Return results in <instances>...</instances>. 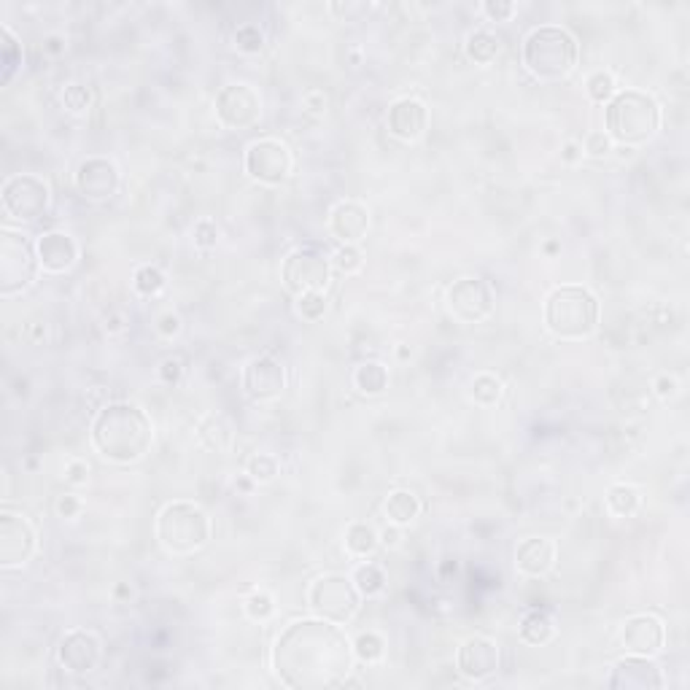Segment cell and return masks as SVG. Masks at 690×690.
Masks as SVG:
<instances>
[{
  "mask_svg": "<svg viewBox=\"0 0 690 690\" xmlns=\"http://www.w3.org/2000/svg\"><path fill=\"white\" fill-rule=\"evenodd\" d=\"M353 658V642L343 628L316 615L289 623L273 645V672L294 690L343 688Z\"/></svg>",
  "mask_w": 690,
  "mask_h": 690,
  "instance_id": "obj_1",
  "label": "cell"
},
{
  "mask_svg": "<svg viewBox=\"0 0 690 690\" xmlns=\"http://www.w3.org/2000/svg\"><path fill=\"white\" fill-rule=\"evenodd\" d=\"M90 437L103 459L135 464L149 454L154 443V426L143 407L132 402H111L98 410Z\"/></svg>",
  "mask_w": 690,
  "mask_h": 690,
  "instance_id": "obj_2",
  "label": "cell"
},
{
  "mask_svg": "<svg viewBox=\"0 0 690 690\" xmlns=\"http://www.w3.org/2000/svg\"><path fill=\"white\" fill-rule=\"evenodd\" d=\"M604 132L612 143L642 146L661 129V106L639 90H618L604 109Z\"/></svg>",
  "mask_w": 690,
  "mask_h": 690,
  "instance_id": "obj_3",
  "label": "cell"
},
{
  "mask_svg": "<svg viewBox=\"0 0 690 690\" xmlns=\"http://www.w3.org/2000/svg\"><path fill=\"white\" fill-rule=\"evenodd\" d=\"M523 65L540 81H561L567 79L577 65L580 46L577 38L559 24L534 27L523 41Z\"/></svg>",
  "mask_w": 690,
  "mask_h": 690,
  "instance_id": "obj_4",
  "label": "cell"
},
{
  "mask_svg": "<svg viewBox=\"0 0 690 690\" xmlns=\"http://www.w3.org/2000/svg\"><path fill=\"white\" fill-rule=\"evenodd\" d=\"M542 319L559 340H585L599 327V300L585 286H559L548 294Z\"/></svg>",
  "mask_w": 690,
  "mask_h": 690,
  "instance_id": "obj_5",
  "label": "cell"
},
{
  "mask_svg": "<svg viewBox=\"0 0 690 690\" xmlns=\"http://www.w3.org/2000/svg\"><path fill=\"white\" fill-rule=\"evenodd\" d=\"M157 540L173 556H189L208 545L211 518L195 502H170L157 515Z\"/></svg>",
  "mask_w": 690,
  "mask_h": 690,
  "instance_id": "obj_6",
  "label": "cell"
},
{
  "mask_svg": "<svg viewBox=\"0 0 690 690\" xmlns=\"http://www.w3.org/2000/svg\"><path fill=\"white\" fill-rule=\"evenodd\" d=\"M35 243L22 232H0V297H14L35 283L38 275Z\"/></svg>",
  "mask_w": 690,
  "mask_h": 690,
  "instance_id": "obj_7",
  "label": "cell"
},
{
  "mask_svg": "<svg viewBox=\"0 0 690 690\" xmlns=\"http://www.w3.org/2000/svg\"><path fill=\"white\" fill-rule=\"evenodd\" d=\"M361 604V593L356 590L353 580L345 575L316 577L308 588V607L316 618L345 626L356 618Z\"/></svg>",
  "mask_w": 690,
  "mask_h": 690,
  "instance_id": "obj_8",
  "label": "cell"
},
{
  "mask_svg": "<svg viewBox=\"0 0 690 690\" xmlns=\"http://www.w3.org/2000/svg\"><path fill=\"white\" fill-rule=\"evenodd\" d=\"M0 203H3V211L8 219L22 222V225L38 222L41 216H46V211L52 206V189L41 176L16 173L3 181Z\"/></svg>",
  "mask_w": 690,
  "mask_h": 690,
  "instance_id": "obj_9",
  "label": "cell"
},
{
  "mask_svg": "<svg viewBox=\"0 0 690 690\" xmlns=\"http://www.w3.org/2000/svg\"><path fill=\"white\" fill-rule=\"evenodd\" d=\"M281 278L294 297L305 292H324L332 281V259L319 245H300L286 254Z\"/></svg>",
  "mask_w": 690,
  "mask_h": 690,
  "instance_id": "obj_10",
  "label": "cell"
},
{
  "mask_svg": "<svg viewBox=\"0 0 690 690\" xmlns=\"http://www.w3.org/2000/svg\"><path fill=\"white\" fill-rule=\"evenodd\" d=\"M245 173L267 187H278L292 176V151L286 143H281L278 138H259L254 143H248L245 157H243Z\"/></svg>",
  "mask_w": 690,
  "mask_h": 690,
  "instance_id": "obj_11",
  "label": "cell"
},
{
  "mask_svg": "<svg viewBox=\"0 0 690 690\" xmlns=\"http://www.w3.org/2000/svg\"><path fill=\"white\" fill-rule=\"evenodd\" d=\"M448 313L461 324H477L491 316L494 311V292L483 278L466 275L454 281V286L446 294Z\"/></svg>",
  "mask_w": 690,
  "mask_h": 690,
  "instance_id": "obj_12",
  "label": "cell"
},
{
  "mask_svg": "<svg viewBox=\"0 0 690 690\" xmlns=\"http://www.w3.org/2000/svg\"><path fill=\"white\" fill-rule=\"evenodd\" d=\"M240 386L254 402H273L286 391V367L270 353L254 356L243 367Z\"/></svg>",
  "mask_w": 690,
  "mask_h": 690,
  "instance_id": "obj_13",
  "label": "cell"
},
{
  "mask_svg": "<svg viewBox=\"0 0 690 690\" xmlns=\"http://www.w3.org/2000/svg\"><path fill=\"white\" fill-rule=\"evenodd\" d=\"M35 548H38V540L30 521L24 515L3 510L0 513V567L11 570V567L27 564Z\"/></svg>",
  "mask_w": 690,
  "mask_h": 690,
  "instance_id": "obj_14",
  "label": "cell"
},
{
  "mask_svg": "<svg viewBox=\"0 0 690 690\" xmlns=\"http://www.w3.org/2000/svg\"><path fill=\"white\" fill-rule=\"evenodd\" d=\"M57 661L68 675H92L103 661V642L98 634L76 628L60 639Z\"/></svg>",
  "mask_w": 690,
  "mask_h": 690,
  "instance_id": "obj_15",
  "label": "cell"
},
{
  "mask_svg": "<svg viewBox=\"0 0 690 690\" xmlns=\"http://www.w3.org/2000/svg\"><path fill=\"white\" fill-rule=\"evenodd\" d=\"M216 116L227 129L254 127L262 116V98L248 84H227L216 95Z\"/></svg>",
  "mask_w": 690,
  "mask_h": 690,
  "instance_id": "obj_16",
  "label": "cell"
},
{
  "mask_svg": "<svg viewBox=\"0 0 690 690\" xmlns=\"http://www.w3.org/2000/svg\"><path fill=\"white\" fill-rule=\"evenodd\" d=\"M76 192L90 203H106L119 192L121 176L111 159L106 157H87L73 176Z\"/></svg>",
  "mask_w": 690,
  "mask_h": 690,
  "instance_id": "obj_17",
  "label": "cell"
},
{
  "mask_svg": "<svg viewBox=\"0 0 690 690\" xmlns=\"http://www.w3.org/2000/svg\"><path fill=\"white\" fill-rule=\"evenodd\" d=\"M499 645L488 637H469L456 650V669L469 683H485L499 672Z\"/></svg>",
  "mask_w": 690,
  "mask_h": 690,
  "instance_id": "obj_18",
  "label": "cell"
},
{
  "mask_svg": "<svg viewBox=\"0 0 690 690\" xmlns=\"http://www.w3.org/2000/svg\"><path fill=\"white\" fill-rule=\"evenodd\" d=\"M666 677L650 656H626L612 666L609 688L615 690H661Z\"/></svg>",
  "mask_w": 690,
  "mask_h": 690,
  "instance_id": "obj_19",
  "label": "cell"
},
{
  "mask_svg": "<svg viewBox=\"0 0 690 690\" xmlns=\"http://www.w3.org/2000/svg\"><path fill=\"white\" fill-rule=\"evenodd\" d=\"M620 642L631 656H650L656 658L666 645V626L656 615H631L623 623Z\"/></svg>",
  "mask_w": 690,
  "mask_h": 690,
  "instance_id": "obj_20",
  "label": "cell"
},
{
  "mask_svg": "<svg viewBox=\"0 0 690 690\" xmlns=\"http://www.w3.org/2000/svg\"><path fill=\"white\" fill-rule=\"evenodd\" d=\"M35 254H38V264L46 273L60 275L73 270V264L79 262V243L68 232L49 230L35 237Z\"/></svg>",
  "mask_w": 690,
  "mask_h": 690,
  "instance_id": "obj_21",
  "label": "cell"
},
{
  "mask_svg": "<svg viewBox=\"0 0 690 690\" xmlns=\"http://www.w3.org/2000/svg\"><path fill=\"white\" fill-rule=\"evenodd\" d=\"M386 127L394 138L405 140V143H413L418 140L426 127H429V109L424 101L418 98H399L388 106V114H386Z\"/></svg>",
  "mask_w": 690,
  "mask_h": 690,
  "instance_id": "obj_22",
  "label": "cell"
},
{
  "mask_svg": "<svg viewBox=\"0 0 690 690\" xmlns=\"http://www.w3.org/2000/svg\"><path fill=\"white\" fill-rule=\"evenodd\" d=\"M515 567L529 577H545L556 567V545L548 537H526L515 548Z\"/></svg>",
  "mask_w": 690,
  "mask_h": 690,
  "instance_id": "obj_23",
  "label": "cell"
},
{
  "mask_svg": "<svg viewBox=\"0 0 690 690\" xmlns=\"http://www.w3.org/2000/svg\"><path fill=\"white\" fill-rule=\"evenodd\" d=\"M330 230L343 245L345 243L356 245L369 230V211L361 203L345 200L340 206H335V211L330 216Z\"/></svg>",
  "mask_w": 690,
  "mask_h": 690,
  "instance_id": "obj_24",
  "label": "cell"
},
{
  "mask_svg": "<svg viewBox=\"0 0 690 690\" xmlns=\"http://www.w3.org/2000/svg\"><path fill=\"white\" fill-rule=\"evenodd\" d=\"M383 513H386L388 523H397L405 529L407 523H413L421 515V499L410 488H397L386 496Z\"/></svg>",
  "mask_w": 690,
  "mask_h": 690,
  "instance_id": "obj_25",
  "label": "cell"
},
{
  "mask_svg": "<svg viewBox=\"0 0 690 690\" xmlns=\"http://www.w3.org/2000/svg\"><path fill=\"white\" fill-rule=\"evenodd\" d=\"M556 631H559L556 618H553L551 612H545V609H534V612H529V615L521 620V639H523L526 645H534V647L553 642Z\"/></svg>",
  "mask_w": 690,
  "mask_h": 690,
  "instance_id": "obj_26",
  "label": "cell"
},
{
  "mask_svg": "<svg viewBox=\"0 0 690 690\" xmlns=\"http://www.w3.org/2000/svg\"><path fill=\"white\" fill-rule=\"evenodd\" d=\"M353 388L364 397H378L388 388V369L380 361H361L353 369Z\"/></svg>",
  "mask_w": 690,
  "mask_h": 690,
  "instance_id": "obj_27",
  "label": "cell"
},
{
  "mask_svg": "<svg viewBox=\"0 0 690 690\" xmlns=\"http://www.w3.org/2000/svg\"><path fill=\"white\" fill-rule=\"evenodd\" d=\"M380 548V532H375L369 523H350L345 529V551L353 559H369Z\"/></svg>",
  "mask_w": 690,
  "mask_h": 690,
  "instance_id": "obj_28",
  "label": "cell"
},
{
  "mask_svg": "<svg viewBox=\"0 0 690 690\" xmlns=\"http://www.w3.org/2000/svg\"><path fill=\"white\" fill-rule=\"evenodd\" d=\"M197 437L208 451H227L232 443V426L225 416H206L197 426Z\"/></svg>",
  "mask_w": 690,
  "mask_h": 690,
  "instance_id": "obj_29",
  "label": "cell"
},
{
  "mask_svg": "<svg viewBox=\"0 0 690 690\" xmlns=\"http://www.w3.org/2000/svg\"><path fill=\"white\" fill-rule=\"evenodd\" d=\"M642 507V494L639 488L628 485V483H618L607 491V510L615 518H631L637 510Z\"/></svg>",
  "mask_w": 690,
  "mask_h": 690,
  "instance_id": "obj_30",
  "label": "cell"
},
{
  "mask_svg": "<svg viewBox=\"0 0 690 690\" xmlns=\"http://www.w3.org/2000/svg\"><path fill=\"white\" fill-rule=\"evenodd\" d=\"M502 394H504V386H502V380H499L496 375H491V372H480V375H474L472 383H469V399H472L474 405H480V407H494V405L502 399Z\"/></svg>",
  "mask_w": 690,
  "mask_h": 690,
  "instance_id": "obj_31",
  "label": "cell"
},
{
  "mask_svg": "<svg viewBox=\"0 0 690 690\" xmlns=\"http://www.w3.org/2000/svg\"><path fill=\"white\" fill-rule=\"evenodd\" d=\"M466 54H469V60H474L477 65H488V62H494L496 54H499V38H496L494 33H488V30H474V33H469V38H466Z\"/></svg>",
  "mask_w": 690,
  "mask_h": 690,
  "instance_id": "obj_32",
  "label": "cell"
},
{
  "mask_svg": "<svg viewBox=\"0 0 690 690\" xmlns=\"http://www.w3.org/2000/svg\"><path fill=\"white\" fill-rule=\"evenodd\" d=\"M0 54H3V84H8L14 73L22 68V43L5 24L0 27Z\"/></svg>",
  "mask_w": 690,
  "mask_h": 690,
  "instance_id": "obj_33",
  "label": "cell"
},
{
  "mask_svg": "<svg viewBox=\"0 0 690 690\" xmlns=\"http://www.w3.org/2000/svg\"><path fill=\"white\" fill-rule=\"evenodd\" d=\"M353 585H356V590L361 593V596H378V593H383V588H386V572L378 567V564H369V561H364V564H359L356 570H353Z\"/></svg>",
  "mask_w": 690,
  "mask_h": 690,
  "instance_id": "obj_34",
  "label": "cell"
},
{
  "mask_svg": "<svg viewBox=\"0 0 690 690\" xmlns=\"http://www.w3.org/2000/svg\"><path fill=\"white\" fill-rule=\"evenodd\" d=\"M327 311H330V300H327L324 292H305V294H300L297 302H294V313H297L302 321H311V324L321 321V319L327 316Z\"/></svg>",
  "mask_w": 690,
  "mask_h": 690,
  "instance_id": "obj_35",
  "label": "cell"
},
{
  "mask_svg": "<svg viewBox=\"0 0 690 690\" xmlns=\"http://www.w3.org/2000/svg\"><path fill=\"white\" fill-rule=\"evenodd\" d=\"M132 286H135V292H138V294H143V297H157V294H162V292H165L168 278H165V273H162L159 267H154V264H143V267H138V270H135Z\"/></svg>",
  "mask_w": 690,
  "mask_h": 690,
  "instance_id": "obj_36",
  "label": "cell"
},
{
  "mask_svg": "<svg viewBox=\"0 0 690 690\" xmlns=\"http://www.w3.org/2000/svg\"><path fill=\"white\" fill-rule=\"evenodd\" d=\"M353 656L364 664H378L383 656H386V642L380 634L375 631H367V634H359L356 642H353Z\"/></svg>",
  "mask_w": 690,
  "mask_h": 690,
  "instance_id": "obj_37",
  "label": "cell"
},
{
  "mask_svg": "<svg viewBox=\"0 0 690 690\" xmlns=\"http://www.w3.org/2000/svg\"><path fill=\"white\" fill-rule=\"evenodd\" d=\"M585 92L593 103H609L618 92V84H615V76L607 73V71H596L588 76L585 81Z\"/></svg>",
  "mask_w": 690,
  "mask_h": 690,
  "instance_id": "obj_38",
  "label": "cell"
},
{
  "mask_svg": "<svg viewBox=\"0 0 690 690\" xmlns=\"http://www.w3.org/2000/svg\"><path fill=\"white\" fill-rule=\"evenodd\" d=\"M245 474L254 483H273L278 477V461H275V456H267V454H254L245 464Z\"/></svg>",
  "mask_w": 690,
  "mask_h": 690,
  "instance_id": "obj_39",
  "label": "cell"
},
{
  "mask_svg": "<svg viewBox=\"0 0 690 690\" xmlns=\"http://www.w3.org/2000/svg\"><path fill=\"white\" fill-rule=\"evenodd\" d=\"M361 264H364V254L359 251V245H340L335 254H332V270H338V273H343V275H353V273H359L361 270Z\"/></svg>",
  "mask_w": 690,
  "mask_h": 690,
  "instance_id": "obj_40",
  "label": "cell"
},
{
  "mask_svg": "<svg viewBox=\"0 0 690 690\" xmlns=\"http://www.w3.org/2000/svg\"><path fill=\"white\" fill-rule=\"evenodd\" d=\"M235 46L245 54H256L264 49V33L256 24H240L235 30Z\"/></svg>",
  "mask_w": 690,
  "mask_h": 690,
  "instance_id": "obj_41",
  "label": "cell"
},
{
  "mask_svg": "<svg viewBox=\"0 0 690 690\" xmlns=\"http://www.w3.org/2000/svg\"><path fill=\"white\" fill-rule=\"evenodd\" d=\"M62 106L71 111V114H84L90 111L92 106V92L84 87V84H68L62 90Z\"/></svg>",
  "mask_w": 690,
  "mask_h": 690,
  "instance_id": "obj_42",
  "label": "cell"
},
{
  "mask_svg": "<svg viewBox=\"0 0 690 690\" xmlns=\"http://www.w3.org/2000/svg\"><path fill=\"white\" fill-rule=\"evenodd\" d=\"M273 612H275V601H273V596H270V593L256 590V593H251V596L245 599V615H248L251 620L264 623V620H270V618H273Z\"/></svg>",
  "mask_w": 690,
  "mask_h": 690,
  "instance_id": "obj_43",
  "label": "cell"
},
{
  "mask_svg": "<svg viewBox=\"0 0 690 690\" xmlns=\"http://www.w3.org/2000/svg\"><path fill=\"white\" fill-rule=\"evenodd\" d=\"M612 151V140L604 129H593L585 135V143H582V154H590V157H607Z\"/></svg>",
  "mask_w": 690,
  "mask_h": 690,
  "instance_id": "obj_44",
  "label": "cell"
},
{
  "mask_svg": "<svg viewBox=\"0 0 690 690\" xmlns=\"http://www.w3.org/2000/svg\"><path fill=\"white\" fill-rule=\"evenodd\" d=\"M192 240H195L197 248H206V251H208V248H216V243H219V227H216L214 222L203 219V222L195 225Z\"/></svg>",
  "mask_w": 690,
  "mask_h": 690,
  "instance_id": "obj_45",
  "label": "cell"
},
{
  "mask_svg": "<svg viewBox=\"0 0 690 690\" xmlns=\"http://www.w3.org/2000/svg\"><path fill=\"white\" fill-rule=\"evenodd\" d=\"M483 14L491 22H507L515 14V3H510V0H485L483 3Z\"/></svg>",
  "mask_w": 690,
  "mask_h": 690,
  "instance_id": "obj_46",
  "label": "cell"
},
{
  "mask_svg": "<svg viewBox=\"0 0 690 690\" xmlns=\"http://www.w3.org/2000/svg\"><path fill=\"white\" fill-rule=\"evenodd\" d=\"M372 5L369 3H330V11L338 14L343 22H356L361 14H367Z\"/></svg>",
  "mask_w": 690,
  "mask_h": 690,
  "instance_id": "obj_47",
  "label": "cell"
},
{
  "mask_svg": "<svg viewBox=\"0 0 690 690\" xmlns=\"http://www.w3.org/2000/svg\"><path fill=\"white\" fill-rule=\"evenodd\" d=\"M65 483H71V485H84L87 480H90V464L81 459H73L68 466H65Z\"/></svg>",
  "mask_w": 690,
  "mask_h": 690,
  "instance_id": "obj_48",
  "label": "cell"
},
{
  "mask_svg": "<svg viewBox=\"0 0 690 690\" xmlns=\"http://www.w3.org/2000/svg\"><path fill=\"white\" fill-rule=\"evenodd\" d=\"M653 391H656L661 399H672V397H677L680 383H677V378H675V375L664 372V375H658V378L653 380Z\"/></svg>",
  "mask_w": 690,
  "mask_h": 690,
  "instance_id": "obj_49",
  "label": "cell"
},
{
  "mask_svg": "<svg viewBox=\"0 0 690 690\" xmlns=\"http://www.w3.org/2000/svg\"><path fill=\"white\" fill-rule=\"evenodd\" d=\"M181 375H184V364H181V359H165V361L159 364V378H162V383L176 386V383L181 380Z\"/></svg>",
  "mask_w": 690,
  "mask_h": 690,
  "instance_id": "obj_50",
  "label": "cell"
},
{
  "mask_svg": "<svg viewBox=\"0 0 690 690\" xmlns=\"http://www.w3.org/2000/svg\"><path fill=\"white\" fill-rule=\"evenodd\" d=\"M54 510H57V515H60V518L73 521V518L81 513V499H79V496H73V494H65V496H60V499H57Z\"/></svg>",
  "mask_w": 690,
  "mask_h": 690,
  "instance_id": "obj_51",
  "label": "cell"
},
{
  "mask_svg": "<svg viewBox=\"0 0 690 690\" xmlns=\"http://www.w3.org/2000/svg\"><path fill=\"white\" fill-rule=\"evenodd\" d=\"M157 332H159L162 338H176V335L181 332V319H178L173 311L162 313V316L157 319Z\"/></svg>",
  "mask_w": 690,
  "mask_h": 690,
  "instance_id": "obj_52",
  "label": "cell"
},
{
  "mask_svg": "<svg viewBox=\"0 0 690 690\" xmlns=\"http://www.w3.org/2000/svg\"><path fill=\"white\" fill-rule=\"evenodd\" d=\"M302 103H305V109L311 111V114H324L327 111V95L324 92H319V90H313V92H308L305 98H302Z\"/></svg>",
  "mask_w": 690,
  "mask_h": 690,
  "instance_id": "obj_53",
  "label": "cell"
},
{
  "mask_svg": "<svg viewBox=\"0 0 690 690\" xmlns=\"http://www.w3.org/2000/svg\"><path fill=\"white\" fill-rule=\"evenodd\" d=\"M399 542H402V526L391 523V526H386V529L380 532V545H383V548H397Z\"/></svg>",
  "mask_w": 690,
  "mask_h": 690,
  "instance_id": "obj_54",
  "label": "cell"
},
{
  "mask_svg": "<svg viewBox=\"0 0 690 690\" xmlns=\"http://www.w3.org/2000/svg\"><path fill=\"white\" fill-rule=\"evenodd\" d=\"M43 52H49V54H62L65 52V38L62 35H49L46 41H43Z\"/></svg>",
  "mask_w": 690,
  "mask_h": 690,
  "instance_id": "obj_55",
  "label": "cell"
},
{
  "mask_svg": "<svg viewBox=\"0 0 690 690\" xmlns=\"http://www.w3.org/2000/svg\"><path fill=\"white\" fill-rule=\"evenodd\" d=\"M580 157H582V146L575 143V140H570V143L564 146V151H561V159H564V162H570V165H575Z\"/></svg>",
  "mask_w": 690,
  "mask_h": 690,
  "instance_id": "obj_56",
  "label": "cell"
}]
</instances>
